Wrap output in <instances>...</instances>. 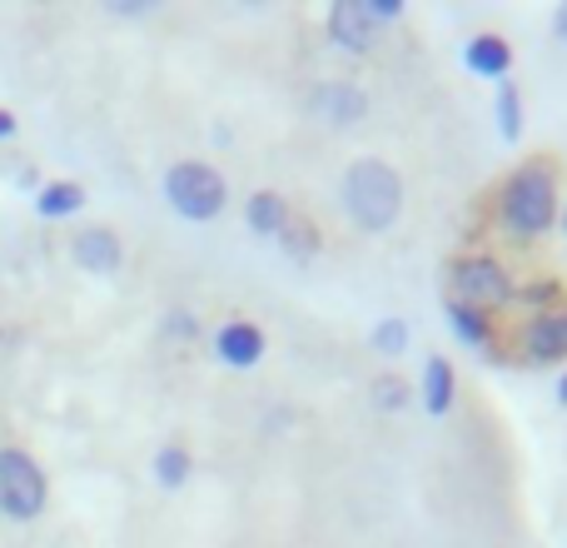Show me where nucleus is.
Here are the masks:
<instances>
[{"label":"nucleus","instance_id":"f257e3e1","mask_svg":"<svg viewBox=\"0 0 567 548\" xmlns=\"http://www.w3.org/2000/svg\"><path fill=\"white\" fill-rule=\"evenodd\" d=\"M563 210V170L553 155H528L493 185L488 195V220L503 235V245L533 250L558 230Z\"/></svg>","mask_w":567,"mask_h":548},{"label":"nucleus","instance_id":"f03ea898","mask_svg":"<svg viewBox=\"0 0 567 548\" xmlns=\"http://www.w3.org/2000/svg\"><path fill=\"white\" fill-rule=\"evenodd\" d=\"M443 294L498 319L503 309H513L518 274L508 270V260H503L498 250H458V255L443 265Z\"/></svg>","mask_w":567,"mask_h":548},{"label":"nucleus","instance_id":"7ed1b4c3","mask_svg":"<svg viewBox=\"0 0 567 548\" xmlns=\"http://www.w3.org/2000/svg\"><path fill=\"white\" fill-rule=\"evenodd\" d=\"M343 210H349V220L359 230H369V235H383V230L399 225L403 215V180L399 170L389 165V160H353L349 170H343Z\"/></svg>","mask_w":567,"mask_h":548},{"label":"nucleus","instance_id":"20e7f679","mask_svg":"<svg viewBox=\"0 0 567 548\" xmlns=\"http://www.w3.org/2000/svg\"><path fill=\"white\" fill-rule=\"evenodd\" d=\"M159 190H165V205L189 225H209L229 205V180L209 160H175L159 180Z\"/></svg>","mask_w":567,"mask_h":548},{"label":"nucleus","instance_id":"39448f33","mask_svg":"<svg viewBox=\"0 0 567 548\" xmlns=\"http://www.w3.org/2000/svg\"><path fill=\"white\" fill-rule=\"evenodd\" d=\"M50 504V479L40 459L20 444H0V514L10 524H35Z\"/></svg>","mask_w":567,"mask_h":548},{"label":"nucleus","instance_id":"423d86ee","mask_svg":"<svg viewBox=\"0 0 567 548\" xmlns=\"http://www.w3.org/2000/svg\"><path fill=\"white\" fill-rule=\"evenodd\" d=\"M513 349H518V359L533 364V369H553V364H563L567 359V309L528 314V319L513 329Z\"/></svg>","mask_w":567,"mask_h":548},{"label":"nucleus","instance_id":"0eeeda50","mask_svg":"<svg viewBox=\"0 0 567 548\" xmlns=\"http://www.w3.org/2000/svg\"><path fill=\"white\" fill-rule=\"evenodd\" d=\"M303 110H309L319 125L353 130L363 115H369V95H363V85H353V80H319V85H309Z\"/></svg>","mask_w":567,"mask_h":548},{"label":"nucleus","instance_id":"6e6552de","mask_svg":"<svg viewBox=\"0 0 567 548\" xmlns=\"http://www.w3.org/2000/svg\"><path fill=\"white\" fill-rule=\"evenodd\" d=\"M265 349H269L265 329H259L255 319H245V314H235V319L209 329V354H215L225 369H255V364L265 359Z\"/></svg>","mask_w":567,"mask_h":548},{"label":"nucleus","instance_id":"1a4fd4ad","mask_svg":"<svg viewBox=\"0 0 567 548\" xmlns=\"http://www.w3.org/2000/svg\"><path fill=\"white\" fill-rule=\"evenodd\" d=\"M379 30L383 26L369 16L363 0H339V6H329V40L343 50V55H369Z\"/></svg>","mask_w":567,"mask_h":548},{"label":"nucleus","instance_id":"9d476101","mask_svg":"<svg viewBox=\"0 0 567 548\" xmlns=\"http://www.w3.org/2000/svg\"><path fill=\"white\" fill-rule=\"evenodd\" d=\"M443 319H449L453 339H458L463 349H473V354H503L498 319H493V314L468 309V304H458V300H449V294H443Z\"/></svg>","mask_w":567,"mask_h":548},{"label":"nucleus","instance_id":"9b49d317","mask_svg":"<svg viewBox=\"0 0 567 548\" xmlns=\"http://www.w3.org/2000/svg\"><path fill=\"white\" fill-rule=\"evenodd\" d=\"M463 70L498 85V80L513 75V45L498 30H478V35H468V45H463Z\"/></svg>","mask_w":567,"mask_h":548},{"label":"nucleus","instance_id":"f8f14e48","mask_svg":"<svg viewBox=\"0 0 567 548\" xmlns=\"http://www.w3.org/2000/svg\"><path fill=\"white\" fill-rule=\"evenodd\" d=\"M70 255H75V265L90 270V274H115L125 265V245H120V235L110 225L80 230V235L70 240Z\"/></svg>","mask_w":567,"mask_h":548},{"label":"nucleus","instance_id":"ddd939ff","mask_svg":"<svg viewBox=\"0 0 567 548\" xmlns=\"http://www.w3.org/2000/svg\"><path fill=\"white\" fill-rule=\"evenodd\" d=\"M419 399H423V409H429L433 419H443V414L458 404V369H453L449 354H429V359H423Z\"/></svg>","mask_w":567,"mask_h":548},{"label":"nucleus","instance_id":"4468645a","mask_svg":"<svg viewBox=\"0 0 567 548\" xmlns=\"http://www.w3.org/2000/svg\"><path fill=\"white\" fill-rule=\"evenodd\" d=\"M293 205L289 195H279V190H255V195L245 200V225L255 230L259 240H279V230L289 225Z\"/></svg>","mask_w":567,"mask_h":548},{"label":"nucleus","instance_id":"2eb2a0df","mask_svg":"<svg viewBox=\"0 0 567 548\" xmlns=\"http://www.w3.org/2000/svg\"><path fill=\"white\" fill-rule=\"evenodd\" d=\"M80 210H85V185L80 180H45V185H35L40 220H75Z\"/></svg>","mask_w":567,"mask_h":548},{"label":"nucleus","instance_id":"dca6fc26","mask_svg":"<svg viewBox=\"0 0 567 548\" xmlns=\"http://www.w3.org/2000/svg\"><path fill=\"white\" fill-rule=\"evenodd\" d=\"M493 125H498V135L508 140V145H518V140H523L528 110H523V90H518V80H513V75L493 85Z\"/></svg>","mask_w":567,"mask_h":548},{"label":"nucleus","instance_id":"f3484780","mask_svg":"<svg viewBox=\"0 0 567 548\" xmlns=\"http://www.w3.org/2000/svg\"><path fill=\"white\" fill-rule=\"evenodd\" d=\"M513 309L528 314H553V309H567V290L558 274H538V280H518V294H513Z\"/></svg>","mask_w":567,"mask_h":548},{"label":"nucleus","instance_id":"a211bd4d","mask_svg":"<svg viewBox=\"0 0 567 548\" xmlns=\"http://www.w3.org/2000/svg\"><path fill=\"white\" fill-rule=\"evenodd\" d=\"M279 250H284V260H289V265H313V260H319V250H323L319 225H313L309 215H299V210H293L289 225L279 230Z\"/></svg>","mask_w":567,"mask_h":548},{"label":"nucleus","instance_id":"6ab92c4d","mask_svg":"<svg viewBox=\"0 0 567 548\" xmlns=\"http://www.w3.org/2000/svg\"><path fill=\"white\" fill-rule=\"evenodd\" d=\"M150 474H155L159 489H185L189 474H195V454H189L185 444H165V449L155 454V464H150Z\"/></svg>","mask_w":567,"mask_h":548},{"label":"nucleus","instance_id":"aec40b11","mask_svg":"<svg viewBox=\"0 0 567 548\" xmlns=\"http://www.w3.org/2000/svg\"><path fill=\"white\" fill-rule=\"evenodd\" d=\"M369 399H373V409H383V414H399V409H409V399H413V384L403 379V374L383 369V374H373V379H369Z\"/></svg>","mask_w":567,"mask_h":548},{"label":"nucleus","instance_id":"412c9836","mask_svg":"<svg viewBox=\"0 0 567 548\" xmlns=\"http://www.w3.org/2000/svg\"><path fill=\"white\" fill-rule=\"evenodd\" d=\"M369 344H373V354H383V359H403V354H409V344H413L409 319H379L369 329Z\"/></svg>","mask_w":567,"mask_h":548},{"label":"nucleus","instance_id":"4be33fe9","mask_svg":"<svg viewBox=\"0 0 567 548\" xmlns=\"http://www.w3.org/2000/svg\"><path fill=\"white\" fill-rule=\"evenodd\" d=\"M159 334H165L169 344H195V339H205V324H199L195 309H169L165 319H159Z\"/></svg>","mask_w":567,"mask_h":548},{"label":"nucleus","instance_id":"5701e85b","mask_svg":"<svg viewBox=\"0 0 567 548\" xmlns=\"http://www.w3.org/2000/svg\"><path fill=\"white\" fill-rule=\"evenodd\" d=\"M369 6V16L379 20V26H393V20H403V0H363Z\"/></svg>","mask_w":567,"mask_h":548},{"label":"nucleus","instance_id":"b1692460","mask_svg":"<svg viewBox=\"0 0 567 548\" xmlns=\"http://www.w3.org/2000/svg\"><path fill=\"white\" fill-rule=\"evenodd\" d=\"M20 135V120L10 115V110H0V145H6V140H16Z\"/></svg>","mask_w":567,"mask_h":548},{"label":"nucleus","instance_id":"393cba45","mask_svg":"<svg viewBox=\"0 0 567 548\" xmlns=\"http://www.w3.org/2000/svg\"><path fill=\"white\" fill-rule=\"evenodd\" d=\"M110 10H115V16H145V0H115V6H110Z\"/></svg>","mask_w":567,"mask_h":548},{"label":"nucleus","instance_id":"a878e982","mask_svg":"<svg viewBox=\"0 0 567 548\" xmlns=\"http://www.w3.org/2000/svg\"><path fill=\"white\" fill-rule=\"evenodd\" d=\"M553 35H558L563 45H567V6H558V10H553Z\"/></svg>","mask_w":567,"mask_h":548},{"label":"nucleus","instance_id":"bb28decb","mask_svg":"<svg viewBox=\"0 0 567 548\" xmlns=\"http://www.w3.org/2000/svg\"><path fill=\"white\" fill-rule=\"evenodd\" d=\"M553 394H558V404H563V409H567V369L558 374V384H553Z\"/></svg>","mask_w":567,"mask_h":548},{"label":"nucleus","instance_id":"cd10ccee","mask_svg":"<svg viewBox=\"0 0 567 548\" xmlns=\"http://www.w3.org/2000/svg\"><path fill=\"white\" fill-rule=\"evenodd\" d=\"M558 235L567 240V200H563V210H558Z\"/></svg>","mask_w":567,"mask_h":548}]
</instances>
